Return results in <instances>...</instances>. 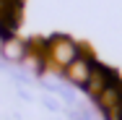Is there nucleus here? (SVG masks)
Here are the masks:
<instances>
[{
	"label": "nucleus",
	"instance_id": "f257e3e1",
	"mask_svg": "<svg viewBox=\"0 0 122 120\" xmlns=\"http://www.w3.org/2000/svg\"><path fill=\"white\" fill-rule=\"evenodd\" d=\"M78 55H81V47L70 37H65V34H52L49 37V65L52 68L65 71Z\"/></svg>",
	"mask_w": 122,
	"mask_h": 120
},
{
	"label": "nucleus",
	"instance_id": "f03ea898",
	"mask_svg": "<svg viewBox=\"0 0 122 120\" xmlns=\"http://www.w3.org/2000/svg\"><path fill=\"white\" fill-rule=\"evenodd\" d=\"M94 63H96V55L88 52V50L81 45V55L62 71V73H65V81H68L70 86H75V89H83L86 81H88L91 73H94Z\"/></svg>",
	"mask_w": 122,
	"mask_h": 120
},
{
	"label": "nucleus",
	"instance_id": "7ed1b4c3",
	"mask_svg": "<svg viewBox=\"0 0 122 120\" xmlns=\"http://www.w3.org/2000/svg\"><path fill=\"white\" fill-rule=\"evenodd\" d=\"M94 102L101 110V115L109 112V110H114V107H122V84H107Z\"/></svg>",
	"mask_w": 122,
	"mask_h": 120
},
{
	"label": "nucleus",
	"instance_id": "20e7f679",
	"mask_svg": "<svg viewBox=\"0 0 122 120\" xmlns=\"http://www.w3.org/2000/svg\"><path fill=\"white\" fill-rule=\"evenodd\" d=\"M26 42H21L18 37H13V39H5L3 45H0V57L5 60V63H24L26 60Z\"/></svg>",
	"mask_w": 122,
	"mask_h": 120
},
{
	"label": "nucleus",
	"instance_id": "39448f33",
	"mask_svg": "<svg viewBox=\"0 0 122 120\" xmlns=\"http://www.w3.org/2000/svg\"><path fill=\"white\" fill-rule=\"evenodd\" d=\"M107 86V81H104V76H101V71L96 68V63H94V73H91V78L86 81V86H83V91L91 97V99H96L99 94H101V89Z\"/></svg>",
	"mask_w": 122,
	"mask_h": 120
},
{
	"label": "nucleus",
	"instance_id": "423d86ee",
	"mask_svg": "<svg viewBox=\"0 0 122 120\" xmlns=\"http://www.w3.org/2000/svg\"><path fill=\"white\" fill-rule=\"evenodd\" d=\"M42 104H44V110H49V112H55V115H57V112H62V107H60V102H57V99H55L52 94L42 97Z\"/></svg>",
	"mask_w": 122,
	"mask_h": 120
},
{
	"label": "nucleus",
	"instance_id": "0eeeda50",
	"mask_svg": "<svg viewBox=\"0 0 122 120\" xmlns=\"http://www.w3.org/2000/svg\"><path fill=\"white\" fill-rule=\"evenodd\" d=\"M16 97H18L21 102H26V104H31V102H34V94H31L26 86H16Z\"/></svg>",
	"mask_w": 122,
	"mask_h": 120
}]
</instances>
